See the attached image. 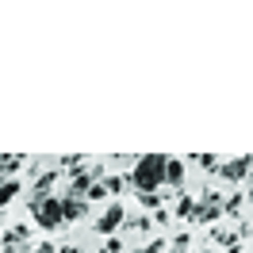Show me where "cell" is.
Instances as JSON below:
<instances>
[{
  "instance_id": "cell-1",
  "label": "cell",
  "mask_w": 253,
  "mask_h": 253,
  "mask_svg": "<svg viewBox=\"0 0 253 253\" xmlns=\"http://www.w3.org/2000/svg\"><path fill=\"white\" fill-rule=\"evenodd\" d=\"M165 169H169L165 154H142V158H134L130 173H126V188H134V196L165 188Z\"/></svg>"
},
{
  "instance_id": "cell-2",
  "label": "cell",
  "mask_w": 253,
  "mask_h": 253,
  "mask_svg": "<svg viewBox=\"0 0 253 253\" xmlns=\"http://www.w3.org/2000/svg\"><path fill=\"white\" fill-rule=\"evenodd\" d=\"M31 219L42 226V230H58L65 222V207L62 196H35L31 200Z\"/></svg>"
},
{
  "instance_id": "cell-3",
  "label": "cell",
  "mask_w": 253,
  "mask_h": 253,
  "mask_svg": "<svg viewBox=\"0 0 253 253\" xmlns=\"http://www.w3.org/2000/svg\"><path fill=\"white\" fill-rule=\"evenodd\" d=\"M123 222H126V207L123 204H108V211L96 219V234H115Z\"/></svg>"
},
{
  "instance_id": "cell-4",
  "label": "cell",
  "mask_w": 253,
  "mask_h": 253,
  "mask_svg": "<svg viewBox=\"0 0 253 253\" xmlns=\"http://www.w3.org/2000/svg\"><path fill=\"white\" fill-rule=\"evenodd\" d=\"M222 211H226V200H222V196H215V192H207L204 200L196 204V222H215Z\"/></svg>"
},
{
  "instance_id": "cell-5",
  "label": "cell",
  "mask_w": 253,
  "mask_h": 253,
  "mask_svg": "<svg viewBox=\"0 0 253 253\" xmlns=\"http://www.w3.org/2000/svg\"><path fill=\"white\" fill-rule=\"evenodd\" d=\"M250 169H253V158H234V161H222L219 165V176L226 184H242L250 176Z\"/></svg>"
},
{
  "instance_id": "cell-6",
  "label": "cell",
  "mask_w": 253,
  "mask_h": 253,
  "mask_svg": "<svg viewBox=\"0 0 253 253\" xmlns=\"http://www.w3.org/2000/svg\"><path fill=\"white\" fill-rule=\"evenodd\" d=\"M62 207H65V222H77L88 215V200H81V196H62Z\"/></svg>"
},
{
  "instance_id": "cell-7",
  "label": "cell",
  "mask_w": 253,
  "mask_h": 253,
  "mask_svg": "<svg viewBox=\"0 0 253 253\" xmlns=\"http://www.w3.org/2000/svg\"><path fill=\"white\" fill-rule=\"evenodd\" d=\"M184 184V161L169 158V169H165V188H180Z\"/></svg>"
},
{
  "instance_id": "cell-8",
  "label": "cell",
  "mask_w": 253,
  "mask_h": 253,
  "mask_svg": "<svg viewBox=\"0 0 253 253\" xmlns=\"http://www.w3.org/2000/svg\"><path fill=\"white\" fill-rule=\"evenodd\" d=\"M27 238H31V230H27V226H12V230L4 234V250L12 253V246H23Z\"/></svg>"
},
{
  "instance_id": "cell-9",
  "label": "cell",
  "mask_w": 253,
  "mask_h": 253,
  "mask_svg": "<svg viewBox=\"0 0 253 253\" xmlns=\"http://www.w3.org/2000/svg\"><path fill=\"white\" fill-rule=\"evenodd\" d=\"M16 196H19V180L16 176H12V180H0V207H8Z\"/></svg>"
},
{
  "instance_id": "cell-10",
  "label": "cell",
  "mask_w": 253,
  "mask_h": 253,
  "mask_svg": "<svg viewBox=\"0 0 253 253\" xmlns=\"http://www.w3.org/2000/svg\"><path fill=\"white\" fill-rule=\"evenodd\" d=\"M176 215H180V219H196V200H192V196H184V200L176 204Z\"/></svg>"
},
{
  "instance_id": "cell-11",
  "label": "cell",
  "mask_w": 253,
  "mask_h": 253,
  "mask_svg": "<svg viewBox=\"0 0 253 253\" xmlns=\"http://www.w3.org/2000/svg\"><path fill=\"white\" fill-rule=\"evenodd\" d=\"M104 196H108V184H104V180H96L92 188H88V200H104Z\"/></svg>"
},
{
  "instance_id": "cell-12",
  "label": "cell",
  "mask_w": 253,
  "mask_h": 253,
  "mask_svg": "<svg viewBox=\"0 0 253 253\" xmlns=\"http://www.w3.org/2000/svg\"><path fill=\"white\" fill-rule=\"evenodd\" d=\"M19 165H23V158H0V169H4V173H16Z\"/></svg>"
},
{
  "instance_id": "cell-13",
  "label": "cell",
  "mask_w": 253,
  "mask_h": 253,
  "mask_svg": "<svg viewBox=\"0 0 253 253\" xmlns=\"http://www.w3.org/2000/svg\"><path fill=\"white\" fill-rule=\"evenodd\" d=\"M165 250V238H154L150 246H142V250H134V253H161Z\"/></svg>"
},
{
  "instance_id": "cell-14",
  "label": "cell",
  "mask_w": 253,
  "mask_h": 253,
  "mask_svg": "<svg viewBox=\"0 0 253 253\" xmlns=\"http://www.w3.org/2000/svg\"><path fill=\"white\" fill-rule=\"evenodd\" d=\"M200 165H204V169H219L222 161H219V158H215V154H204V158H200Z\"/></svg>"
},
{
  "instance_id": "cell-15",
  "label": "cell",
  "mask_w": 253,
  "mask_h": 253,
  "mask_svg": "<svg viewBox=\"0 0 253 253\" xmlns=\"http://www.w3.org/2000/svg\"><path fill=\"white\" fill-rule=\"evenodd\" d=\"M138 204H142V207H158V192H146V196H138Z\"/></svg>"
},
{
  "instance_id": "cell-16",
  "label": "cell",
  "mask_w": 253,
  "mask_h": 253,
  "mask_svg": "<svg viewBox=\"0 0 253 253\" xmlns=\"http://www.w3.org/2000/svg\"><path fill=\"white\" fill-rule=\"evenodd\" d=\"M173 250H176V253L188 250V234H176V238H173Z\"/></svg>"
},
{
  "instance_id": "cell-17",
  "label": "cell",
  "mask_w": 253,
  "mask_h": 253,
  "mask_svg": "<svg viewBox=\"0 0 253 253\" xmlns=\"http://www.w3.org/2000/svg\"><path fill=\"white\" fill-rule=\"evenodd\" d=\"M35 253H54V246H50V242H42V246H39Z\"/></svg>"
},
{
  "instance_id": "cell-18",
  "label": "cell",
  "mask_w": 253,
  "mask_h": 253,
  "mask_svg": "<svg viewBox=\"0 0 253 253\" xmlns=\"http://www.w3.org/2000/svg\"><path fill=\"white\" fill-rule=\"evenodd\" d=\"M204 253H211V250H204Z\"/></svg>"
},
{
  "instance_id": "cell-19",
  "label": "cell",
  "mask_w": 253,
  "mask_h": 253,
  "mask_svg": "<svg viewBox=\"0 0 253 253\" xmlns=\"http://www.w3.org/2000/svg\"><path fill=\"white\" fill-rule=\"evenodd\" d=\"M173 253H176V250H173Z\"/></svg>"
}]
</instances>
